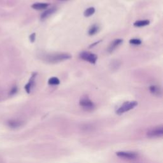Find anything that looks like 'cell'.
<instances>
[{
    "label": "cell",
    "instance_id": "cell-7",
    "mask_svg": "<svg viewBox=\"0 0 163 163\" xmlns=\"http://www.w3.org/2000/svg\"><path fill=\"white\" fill-rule=\"evenodd\" d=\"M122 43H123V39L121 38H117L114 39L113 42L110 44L109 47H108L107 51L109 53H112L115 51Z\"/></svg>",
    "mask_w": 163,
    "mask_h": 163
},
{
    "label": "cell",
    "instance_id": "cell-15",
    "mask_svg": "<svg viewBox=\"0 0 163 163\" xmlns=\"http://www.w3.org/2000/svg\"><path fill=\"white\" fill-rule=\"evenodd\" d=\"M48 84L50 86H57L60 84V80L57 77H51L48 80Z\"/></svg>",
    "mask_w": 163,
    "mask_h": 163
},
{
    "label": "cell",
    "instance_id": "cell-10",
    "mask_svg": "<svg viewBox=\"0 0 163 163\" xmlns=\"http://www.w3.org/2000/svg\"><path fill=\"white\" fill-rule=\"evenodd\" d=\"M23 124V123L22 121H20L19 120H15V119L10 120L7 122V125L10 128H13V129L20 128V126H22Z\"/></svg>",
    "mask_w": 163,
    "mask_h": 163
},
{
    "label": "cell",
    "instance_id": "cell-2",
    "mask_svg": "<svg viewBox=\"0 0 163 163\" xmlns=\"http://www.w3.org/2000/svg\"><path fill=\"white\" fill-rule=\"evenodd\" d=\"M137 105H138V102L136 101H126L117 109L116 113L118 115L123 114V113L134 108Z\"/></svg>",
    "mask_w": 163,
    "mask_h": 163
},
{
    "label": "cell",
    "instance_id": "cell-11",
    "mask_svg": "<svg viewBox=\"0 0 163 163\" xmlns=\"http://www.w3.org/2000/svg\"><path fill=\"white\" fill-rule=\"evenodd\" d=\"M49 5L50 4L47 3H36L31 5V8L36 10H42L47 9Z\"/></svg>",
    "mask_w": 163,
    "mask_h": 163
},
{
    "label": "cell",
    "instance_id": "cell-21",
    "mask_svg": "<svg viewBox=\"0 0 163 163\" xmlns=\"http://www.w3.org/2000/svg\"><path fill=\"white\" fill-rule=\"evenodd\" d=\"M60 1H65V0H60Z\"/></svg>",
    "mask_w": 163,
    "mask_h": 163
},
{
    "label": "cell",
    "instance_id": "cell-5",
    "mask_svg": "<svg viewBox=\"0 0 163 163\" xmlns=\"http://www.w3.org/2000/svg\"><path fill=\"white\" fill-rule=\"evenodd\" d=\"M147 136L149 138H158L162 137L163 135V128L162 126L157 127L151 129L147 132Z\"/></svg>",
    "mask_w": 163,
    "mask_h": 163
},
{
    "label": "cell",
    "instance_id": "cell-6",
    "mask_svg": "<svg viewBox=\"0 0 163 163\" xmlns=\"http://www.w3.org/2000/svg\"><path fill=\"white\" fill-rule=\"evenodd\" d=\"M116 155L120 157L126 159H134L137 157V154L133 152H126V151H120L116 152Z\"/></svg>",
    "mask_w": 163,
    "mask_h": 163
},
{
    "label": "cell",
    "instance_id": "cell-9",
    "mask_svg": "<svg viewBox=\"0 0 163 163\" xmlns=\"http://www.w3.org/2000/svg\"><path fill=\"white\" fill-rule=\"evenodd\" d=\"M57 9L55 7H52L50 8H49L46 10L45 12H44L40 15V18L42 20H45L47 19L48 17H49L50 15H53Z\"/></svg>",
    "mask_w": 163,
    "mask_h": 163
},
{
    "label": "cell",
    "instance_id": "cell-18",
    "mask_svg": "<svg viewBox=\"0 0 163 163\" xmlns=\"http://www.w3.org/2000/svg\"><path fill=\"white\" fill-rule=\"evenodd\" d=\"M36 39V33H32L30 36H29V40L31 43H34V41Z\"/></svg>",
    "mask_w": 163,
    "mask_h": 163
},
{
    "label": "cell",
    "instance_id": "cell-16",
    "mask_svg": "<svg viewBox=\"0 0 163 163\" xmlns=\"http://www.w3.org/2000/svg\"><path fill=\"white\" fill-rule=\"evenodd\" d=\"M95 11H96V10L94 7H89L85 10L84 15L86 17H89L95 13Z\"/></svg>",
    "mask_w": 163,
    "mask_h": 163
},
{
    "label": "cell",
    "instance_id": "cell-14",
    "mask_svg": "<svg viewBox=\"0 0 163 163\" xmlns=\"http://www.w3.org/2000/svg\"><path fill=\"white\" fill-rule=\"evenodd\" d=\"M99 31V27L97 24H93L90 27L88 31V34L90 36H93L97 34Z\"/></svg>",
    "mask_w": 163,
    "mask_h": 163
},
{
    "label": "cell",
    "instance_id": "cell-3",
    "mask_svg": "<svg viewBox=\"0 0 163 163\" xmlns=\"http://www.w3.org/2000/svg\"><path fill=\"white\" fill-rule=\"evenodd\" d=\"M80 107L86 111H92L95 108V105L88 96H83L80 99Z\"/></svg>",
    "mask_w": 163,
    "mask_h": 163
},
{
    "label": "cell",
    "instance_id": "cell-17",
    "mask_svg": "<svg viewBox=\"0 0 163 163\" xmlns=\"http://www.w3.org/2000/svg\"><path fill=\"white\" fill-rule=\"evenodd\" d=\"M141 43V40L138 38H132L129 40V44L133 45H139Z\"/></svg>",
    "mask_w": 163,
    "mask_h": 163
},
{
    "label": "cell",
    "instance_id": "cell-1",
    "mask_svg": "<svg viewBox=\"0 0 163 163\" xmlns=\"http://www.w3.org/2000/svg\"><path fill=\"white\" fill-rule=\"evenodd\" d=\"M71 55L68 53H57L54 54H49L47 55L44 59L46 62L49 63L55 64L60 62H63L64 60H68L71 58Z\"/></svg>",
    "mask_w": 163,
    "mask_h": 163
},
{
    "label": "cell",
    "instance_id": "cell-20",
    "mask_svg": "<svg viewBox=\"0 0 163 163\" xmlns=\"http://www.w3.org/2000/svg\"><path fill=\"white\" fill-rule=\"evenodd\" d=\"M101 42V41H98V42H95V43H94L93 44H92V45H90V47H94V45H97L98 43H99Z\"/></svg>",
    "mask_w": 163,
    "mask_h": 163
},
{
    "label": "cell",
    "instance_id": "cell-8",
    "mask_svg": "<svg viewBox=\"0 0 163 163\" xmlns=\"http://www.w3.org/2000/svg\"><path fill=\"white\" fill-rule=\"evenodd\" d=\"M37 75L36 73H33L29 80L28 82L27 83V84L25 86L24 89L26 90V91L27 92V93L29 94L33 89V87H34V84H35V79H36V76Z\"/></svg>",
    "mask_w": 163,
    "mask_h": 163
},
{
    "label": "cell",
    "instance_id": "cell-13",
    "mask_svg": "<svg viewBox=\"0 0 163 163\" xmlns=\"http://www.w3.org/2000/svg\"><path fill=\"white\" fill-rule=\"evenodd\" d=\"M150 24V20H138L134 23V26L135 27H144L146 26H148Z\"/></svg>",
    "mask_w": 163,
    "mask_h": 163
},
{
    "label": "cell",
    "instance_id": "cell-12",
    "mask_svg": "<svg viewBox=\"0 0 163 163\" xmlns=\"http://www.w3.org/2000/svg\"><path fill=\"white\" fill-rule=\"evenodd\" d=\"M150 92L153 95H155L156 96H160L162 95V91L161 89L157 86H150L149 87Z\"/></svg>",
    "mask_w": 163,
    "mask_h": 163
},
{
    "label": "cell",
    "instance_id": "cell-4",
    "mask_svg": "<svg viewBox=\"0 0 163 163\" xmlns=\"http://www.w3.org/2000/svg\"><path fill=\"white\" fill-rule=\"evenodd\" d=\"M79 57L84 60L89 62L91 64L94 65L96 64V61L97 60V56L92 52H87V51H83L79 54Z\"/></svg>",
    "mask_w": 163,
    "mask_h": 163
},
{
    "label": "cell",
    "instance_id": "cell-19",
    "mask_svg": "<svg viewBox=\"0 0 163 163\" xmlns=\"http://www.w3.org/2000/svg\"><path fill=\"white\" fill-rule=\"evenodd\" d=\"M17 91H18V89H17V87L16 86H15V87H12V89L10 90V95H14L15 94H16V93H17Z\"/></svg>",
    "mask_w": 163,
    "mask_h": 163
}]
</instances>
